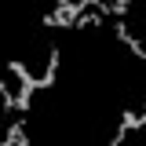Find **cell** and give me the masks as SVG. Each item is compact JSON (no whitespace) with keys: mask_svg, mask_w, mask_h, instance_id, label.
Returning <instances> with one entry per match:
<instances>
[{"mask_svg":"<svg viewBox=\"0 0 146 146\" xmlns=\"http://www.w3.org/2000/svg\"><path fill=\"white\" fill-rule=\"evenodd\" d=\"M7 146H29V131H26V117H15V124L4 131Z\"/></svg>","mask_w":146,"mask_h":146,"instance_id":"2","label":"cell"},{"mask_svg":"<svg viewBox=\"0 0 146 146\" xmlns=\"http://www.w3.org/2000/svg\"><path fill=\"white\" fill-rule=\"evenodd\" d=\"M139 128H146V102L139 106Z\"/></svg>","mask_w":146,"mask_h":146,"instance_id":"3","label":"cell"},{"mask_svg":"<svg viewBox=\"0 0 146 146\" xmlns=\"http://www.w3.org/2000/svg\"><path fill=\"white\" fill-rule=\"evenodd\" d=\"M58 58H62V51H58V44H51L48 48V66L40 73V88H55V80H58Z\"/></svg>","mask_w":146,"mask_h":146,"instance_id":"1","label":"cell"}]
</instances>
